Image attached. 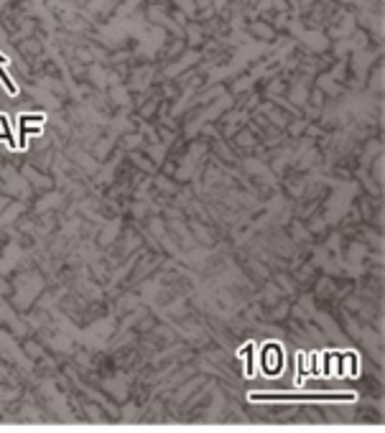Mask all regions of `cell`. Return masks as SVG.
<instances>
[{"label":"cell","mask_w":385,"mask_h":433,"mask_svg":"<svg viewBox=\"0 0 385 433\" xmlns=\"http://www.w3.org/2000/svg\"><path fill=\"white\" fill-rule=\"evenodd\" d=\"M250 403H326V400H334V403H352L355 395L352 392H294V395H265V392H253L247 398Z\"/></svg>","instance_id":"1"}]
</instances>
